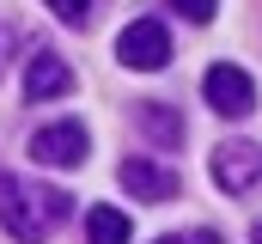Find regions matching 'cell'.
Masks as SVG:
<instances>
[{"label":"cell","instance_id":"cell-1","mask_svg":"<svg viewBox=\"0 0 262 244\" xmlns=\"http://www.w3.org/2000/svg\"><path fill=\"white\" fill-rule=\"evenodd\" d=\"M67 201L73 195H61V189H43V183H25L12 171H0V226L18 244H43L67 220Z\"/></svg>","mask_w":262,"mask_h":244},{"label":"cell","instance_id":"cell-2","mask_svg":"<svg viewBox=\"0 0 262 244\" xmlns=\"http://www.w3.org/2000/svg\"><path fill=\"white\" fill-rule=\"evenodd\" d=\"M213 183L226 195H250L262 183V147L256 140H220L213 147Z\"/></svg>","mask_w":262,"mask_h":244},{"label":"cell","instance_id":"cell-3","mask_svg":"<svg viewBox=\"0 0 262 244\" xmlns=\"http://www.w3.org/2000/svg\"><path fill=\"white\" fill-rule=\"evenodd\" d=\"M116 55H122V67L159 73V67L171 61V31H165L159 18H134V25H122V37H116Z\"/></svg>","mask_w":262,"mask_h":244},{"label":"cell","instance_id":"cell-4","mask_svg":"<svg viewBox=\"0 0 262 244\" xmlns=\"http://www.w3.org/2000/svg\"><path fill=\"white\" fill-rule=\"evenodd\" d=\"M201 92H207V104H213L220 116H250V110H256V79H250L244 67H232V61L207 67Z\"/></svg>","mask_w":262,"mask_h":244},{"label":"cell","instance_id":"cell-5","mask_svg":"<svg viewBox=\"0 0 262 244\" xmlns=\"http://www.w3.org/2000/svg\"><path fill=\"white\" fill-rule=\"evenodd\" d=\"M31 159L37 165H55V171H73L85 165V122H49L31 134Z\"/></svg>","mask_w":262,"mask_h":244},{"label":"cell","instance_id":"cell-6","mask_svg":"<svg viewBox=\"0 0 262 244\" xmlns=\"http://www.w3.org/2000/svg\"><path fill=\"white\" fill-rule=\"evenodd\" d=\"M61 92H73V67H67L55 49L31 55V67H25V98L43 104V98H61Z\"/></svg>","mask_w":262,"mask_h":244},{"label":"cell","instance_id":"cell-7","mask_svg":"<svg viewBox=\"0 0 262 244\" xmlns=\"http://www.w3.org/2000/svg\"><path fill=\"white\" fill-rule=\"evenodd\" d=\"M122 189L140 201H171L177 195V171L171 165H152V159H128L122 165Z\"/></svg>","mask_w":262,"mask_h":244},{"label":"cell","instance_id":"cell-8","mask_svg":"<svg viewBox=\"0 0 262 244\" xmlns=\"http://www.w3.org/2000/svg\"><path fill=\"white\" fill-rule=\"evenodd\" d=\"M128 214L122 208H92L85 214V244H128Z\"/></svg>","mask_w":262,"mask_h":244},{"label":"cell","instance_id":"cell-9","mask_svg":"<svg viewBox=\"0 0 262 244\" xmlns=\"http://www.w3.org/2000/svg\"><path fill=\"white\" fill-rule=\"evenodd\" d=\"M140 134H152V140L171 153V147L183 140V122H177V110H171V104H140Z\"/></svg>","mask_w":262,"mask_h":244},{"label":"cell","instance_id":"cell-10","mask_svg":"<svg viewBox=\"0 0 262 244\" xmlns=\"http://www.w3.org/2000/svg\"><path fill=\"white\" fill-rule=\"evenodd\" d=\"M177 6V18H189V25H207L213 12H220V0H171Z\"/></svg>","mask_w":262,"mask_h":244},{"label":"cell","instance_id":"cell-11","mask_svg":"<svg viewBox=\"0 0 262 244\" xmlns=\"http://www.w3.org/2000/svg\"><path fill=\"white\" fill-rule=\"evenodd\" d=\"M43 6H55L61 25H85V12H92V0H43Z\"/></svg>","mask_w":262,"mask_h":244},{"label":"cell","instance_id":"cell-12","mask_svg":"<svg viewBox=\"0 0 262 244\" xmlns=\"http://www.w3.org/2000/svg\"><path fill=\"white\" fill-rule=\"evenodd\" d=\"M183 244H220V232H195V238H183Z\"/></svg>","mask_w":262,"mask_h":244},{"label":"cell","instance_id":"cell-13","mask_svg":"<svg viewBox=\"0 0 262 244\" xmlns=\"http://www.w3.org/2000/svg\"><path fill=\"white\" fill-rule=\"evenodd\" d=\"M152 244H183V238H152Z\"/></svg>","mask_w":262,"mask_h":244},{"label":"cell","instance_id":"cell-14","mask_svg":"<svg viewBox=\"0 0 262 244\" xmlns=\"http://www.w3.org/2000/svg\"><path fill=\"white\" fill-rule=\"evenodd\" d=\"M250 244H262V232H256V238H250Z\"/></svg>","mask_w":262,"mask_h":244}]
</instances>
